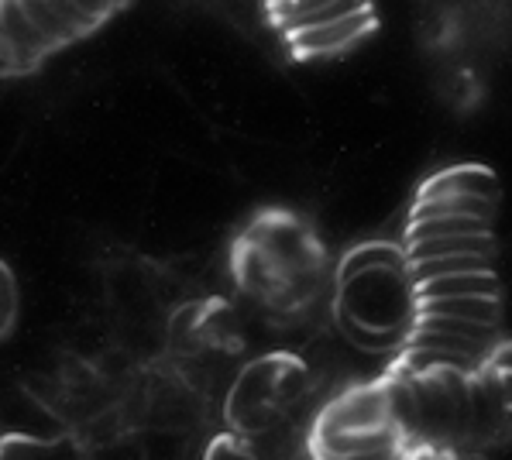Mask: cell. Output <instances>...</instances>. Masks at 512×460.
Returning a JSON list of instances; mask_svg holds the SVG:
<instances>
[{"mask_svg":"<svg viewBox=\"0 0 512 460\" xmlns=\"http://www.w3.org/2000/svg\"><path fill=\"white\" fill-rule=\"evenodd\" d=\"M444 213H468V217L492 220L495 217V200L451 193V196H427V200H416V206H413V220H420V217H444Z\"/></svg>","mask_w":512,"mask_h":460,"instance_id":"7c38bea8","label":"cell"},{"mask_svg":"<svg viewBox=\"0 0 512 460\" xmlns=\"http://www.w3.org/2000/svg\"><path fill=\"white\" fill-rule=\"evenodd\" d=\"M372 7L368 11H358L351 18L330 21V25H317V28H303V31H289V42L299 55H327L337 49H348L351 42H358L361 35L372 31Z\"/></svg>","mask_w":512,"mask_h":460,"instance_id":"277c9868","label":"cell"},{"mask_svg":"<svg viewBox=\"0 0 512 460\" xmlns=\"http://www.w3.org/2000/svg\"><path fill=\"white\" fill-rule=\"evenodd\" d=\"M76 4H80L86 14H93V18H97V21H104L107 14L121 11V7L128 4V0H76Z\"/></svg>","mask_w":512,"mask_h":460,"instance_id":"e0dca14e","label":"cell"},{"mask_svg":"<svg viewBox=\"0 0 512 460\" xmlns=\"http://www.w3.org/2000/svg\"><path fill=\"white\" fill-rule=\"evenodd\" d=\"M416 313L461 316V320L495 327L502 309H499V296H440V299H416Z\"/></svg>","mask_w":512,"mask_h":460,"instance_id":"9c48e42d","label":"cell"},{"mask_svg":"<svg viewBox=\"0 0 512 460\" xmlns=\"http://www.w3.org/2000/svg\"><path fill=\"white\" fill-rule=\"evenodd\" d=\"M399 423L378 426V430H358V433H327L317 436V447H324L327 457H389L399 447Z\"/></svg>","mask_w":512,"mask_h":460,"instance_id":"8992f818","label":"cell"},{"mask_svg":"<svg viewBox=\"0 0 512 460\" xmlns=\"http://www.w3.org/2000/svg\"><path fill=\"white\" fill-rule=\"evenodd\" d=\"M21 7H25L28 18L35 21V25L42 28L55 45L73 42V31H69L66 25H62V18H59V14H55V7L49 4V0H21Z\"/></svg>","mask_w":512,"mask_h":460,"instance_id":"5bb4252c","label":"cell"},{"mask_svg":"<svg viewBox=\"0 0 512 460\" xmlns=\"http://www.w3.org/2000/svg\"><path fill=\"white\" fill-rule=\"evenodd\" d=\"M492 251H495L492 230H482V234L423 237V241H409V244H406V258H409V261L437 258V255H492Z\"/></svg>","mask_w":512,"mask_h":460,"instance_id":"52a82bcc","label":"cell"},{"mask_svg":"<svg viewBox=\"0 0 512 460\" xmlns=\"http://www.w3.org/2000/svg\"><path fill=\"white\" fill-rule=\"evenodd\" d=\"M203 330V306L200 303H186L179 309H172L169 320V344L172 347H189L193 337H200Z\"/></svg>","mask_w":512,"mask_h":460,"instance_id":"4fadbf2b","label":"cell"},{"mask_svg":"<svg viewBox=\"0 0 512 460\" xmlns=\"http://www.w3.org/2000/svg\"><path fill=\"white\" fill-rule=\"evenodd\" d=\"M389 423H396L389 388H358V392H348L337 402H330L327 412L320 416L317 436L378 430V426H389Z\"/></svg>","mask_w":512,"mask_h":460,"instance_id":"3957f363","label":"cell"},{"mask_svg":"<svg viewBox=\"0 0 512 460\" xmlns=\"http://www.w3.org/2000/svg\"><path fill=\"white\" fill-rule=\"evenodd\" d=\"M14 306H18V299H14V279L4 272V323L14 316Z\"/></svg>","mask_w":512,"mask_h":460,"instance_id":"d6986e66","label":"cell"},{"mask_svg":"<svg viewBox=\"0 0 512 460\" xmlns=\"http://www.w3.org/2000/svg\"><path fill=\"white\" fill-rule=\"evenodd\" d=\"M341 309L378 330H403L416 320V285L406 268H368L341 282Z\"/></svg>","mask_w":512,"mask_h":460,"instance_id":"6da1fadb","label":"cell"},{"mask_svg":"<svg viewBox=\"0 0 512 460\" xmlns=\"http://www.w3.org/2000/svg\"><path fill=\"white\" fill-rule=\"evenodd\" d=\"M492 368H495V375L512 371V344H502L499 351H492Z\"/></svg>","mask_w":512,"mask_h":460,"instance_id":"ac0fdd59","label":"cell"},{"mask_svg":"<svg viewBox=\"0 0 512 460\" xmlns=\"http://www.w3.org/2000/svg\"><path fill=\"white\" fill-rule=\"evenodd\" d=\"M49 4L55 7V14L62 18V25H66L69 31H73V38H80V35H90L93 28L100 25L93 14H86L76 0H49Z\"/></svg>","mask_w":512,"mask_h":460,"instance_id":"9a60e30c","label":"cell"},{"mask_svg":"<svg viewBox=\"0 0 512 460\" xmlns=\"http://www.w3.org/2000/svg\"><path fill=\"white\" fill-rule=\"evenodd\" d=\"M492 230V220L485 217H468V213H444V217H420L409 220L406 244L423 241V237H444V234H482Z\"/></svg>","mask_w":512,"mask_h":460,"instance_id":"8fae6325","label":"cell"},{"mask_svg":"<svg viewBox=\"0 0 512 460\" xmlns=\"http://www.w3.org/2000/svg\"><path fill=\"white\" fill-rule=\"evenodd\" d=\"M451 193L499 200L502 186H499V179H495V172H488L485 165H458V169L437 172L433 179L423 182L420 200H427V196H451Z\"/></svg>","mask_w":512,"mask_h":460,"instance_id":"5b68a950","label":"cell"},{"mask_svg":"<svg viewBox=\"0 0 512 460\" xmlns=\"http://www.w3.org/2000/svg\"><path fill=\"white\" fill-rule=\"evenodd\" d=\"M499 279L492 268H478V272H458L444 275V279H430L416 285V299H440V296H499Z\"/></svg>","mask_w":512,"mask_h":460,"instance_id":"ba28073f","label":"cell"},{"mask_svg":"<svg viewBox=\"0 0 512 460\" xmlns=\"http://www.w3.org/2000/svg\"><path fill=\"white\" fill-rule=\"evenodd\" d=\"M0 31H4V42H0L4 73H11V76L28 73V69L38 66L52 49H59V45L28 18L21 0H0Z\"/></svg>","mask_w":512,"mask_h":460,"instance_id":"7a4b0ae2","label":"cell"},{"mask_svg":"<svg viewBox=\"0 0 512 460\" xmlns=\"http://www.w3.org/2000/svg\"><path fill=\"white\" fill-rule=\"evenodd\" d=\"M49 443L38 436H7L4 440V457H45Z\"/></svg>","mask_w":512,"mask_h":460,"instance_id":"2e32d148","label":"cell"},{"mask_svg":"<svg viewBox=\"0 0 512 460\" xmlns=\"http://www.w3.org/2000/svg\"><path fill=\"white\" fill-rule=\"evenodd\" d=\"M409 258L406 251L392 248V244H361V248H354L351 255H344L341 261V272H337V282H348L354 275L368 272V268H406Z\"/></svg>","mask_w":512,"mask_h":460,"instance_id":"30bf717a","label":"cell"},{"mask_svg":"<svg viewBox=\"0 0 512 460\" xmlns=\"http://www.w3.org/2000/svg\"><path fill=\"white\" fill-rule=\"evenodd\" d=\"M269 4H272V7H275V4H286V0H269Z\"/></svg>","mask_w":512,"mask_h":460,"instance_id":"ffe728a7","label":"cell"}]
</instances>
